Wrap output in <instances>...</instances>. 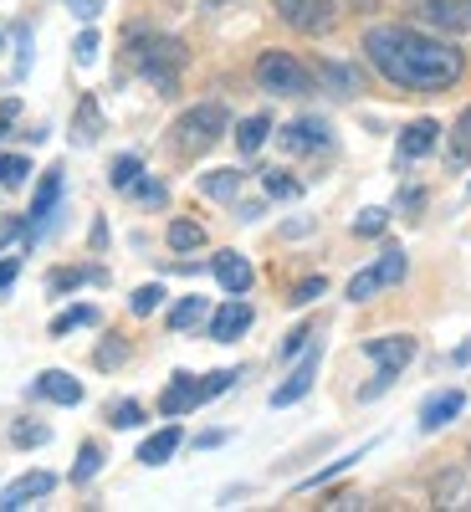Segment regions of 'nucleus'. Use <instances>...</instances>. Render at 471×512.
Instances as JSON below:
<instances>
[{
    "label": "nucleus",
    "mask_w": 471,
    "mask_h": 512,
    "mask_svg": "<svg viewBox=\"0 0 471 512\" xmlns=\"http://www.w3.org/2000/svg\"><path fill=\"white\" fill-rule=\"evenodd\" d=\"M313 338V328H292L287 333V344H282V359H292V354H303V344Z\"/></svg>",
    "instance_id": "nucleus-42"
},
{
    "label": "nucleus",
    "mask_w": 471,
    "mask_h": 512,
    "mask_svg": "<svg viewBox=\"0 0 471 512\" xmlns=\"http://www.w3.org/2000/svg\"><path fill=\"white\" fill-rule=\"evenodd\" d=\"M180 441H185V436H180V425H164V431H154V436L139 446V461H144V466H164L169 456L180 451Z\"/></svg>",
    "instance_id": "nucleus-18"
},
{
    "label": "nucleus",
    "mask_w": 471,
    "mask_h": 512,
    "mask_svg": "<svg viewBox=\"0 0 471 512\" xmlns=\"http://www.w3.org/2000/svg\"><path fill=\"white\" fill-rule=\"evenodd\" d=\"M98 466H103V446H93V441H88V446L77 451V466H72V482H77V487H82V482H93V477H98Z\"/></svg>",
    "instance_id": "nucleus-27"
},
{
    "label": "nucleus",
    "mask_w": 471,
    "mask_h": 512,
    "mask_svg": "<svg viewBox=\"0 0 471 512\" xmlns=\"http://www.w3.org/2000/svg\"><path fill=\"white\" fill-rule=\"evenodd\" d=\"M323 77H328V82H338L344 93H354V72H349V67H323Z\"/></svg>",
    "instance_id": "nucleus-44"
},
{
    "label": "nucleus",
    "mask_w": 471,
    "mask_h": 512,
    "mask_svg": "<svg viewBox=\"0 0 471 512\" xmlns=\"http://www.w3.org/2000/svg\"><path fill=\"white\" fill-rule=\"evenodd\" d=\"M241 190V169H210V175H200V195L210 200H231Z\"/></svg>",
    "instance_id": "nucleus-20"
},
{
    "label": "nucleus",
    "mask_w": 471,
    "mask_h": 512,
    "mask_svg": "<svg viewBox=\"0 0 471 512\" xmlns=\"http://www.w3.org/2000/svg\"><path fill=\"white\" fill-rule=\"evenodd\" d=\"M262 185H267V195H277V200H292V195H303V185H297L287 169H262Z\"/></svg>",
    "instance_id": "nucleus-30"
},
{
    "label": "nucleus",
    "mask_w": 471,
    "mask_h": 512,
    "mask_svg": "<svg viewBox=\"0 0 471 512\" xmlns=\"http://www.w3.org/2000/svg\"><path fill=\"white\" fill-rule=\"evenodd\" d=\"M374 292H379V277H374V267H369V272H359V277L349 282V303H369Z\"/></svg>",
    "instance_id": "nucleus-38"
},
{
    "label": "nucleus",
    "mask_w": 471,
    "mask_h": 512,
    "mask_svg": "<svg viewBox=\"0 0 471 512\" xmlns=\"http://www.w3.org/2000/svg\"><path fill=\"white\" fill-rule=\"evenodd\" d=\"M256 82H262L267 93H277V98L313 93V72L297 62L292 52H262V62H256Z\"/></svg>",
    "instance_id": "nucleus-4"
},
{
    "label": "nucleus",
    "mask_w": 471,
    "mask_h": 512,
    "mask_svg": "<svg viewBox=\"0 0 471 512\" xmlns=\"http://www.w3.org/2000/svg\"><path fill=\"white\" fill-rule=\"evenodd\" d=\"M272 6L292 31H303V36H323L338 21V0H272Z\"/></svg>",
    "instance_id": "nucleus-5"
},
{
    "label": "nucleus",
    "mask_w": 471,
    "mask_h": 512,
    "mask_svg": "<svg viewBox=\"0 0 471 512\" xmlns=\"http://www.w3.org/2000/svg\"><path fill=\"white\" fill-rule=\"evenodd\" d=\"M108 425H113V431H134V425H144V405L139 400H118L108 410Z\"/></svg>",
    "instance_id": "nucleus-29"
},
{
    "label": "nucleus",
    "mask_w": 471,
    "mask_h": 512,
    "mask_svg": "<svg viewBox=\"0 0 471 512\" xmlns=\"http://www.w3.org/2000/svg\"><path fill=\"white\" fill-rule=\"evenodd\" d=\"M200 318H205V297H185V303H175V313H169V328L185 333V328H195Z\"/></svg>",
    "instance_id": "nucleus-28"
},
{
    "label": "nucleus",
    "mask_w": 471,
    "mask_h": 512,
    "mask_svg": "<svg viewBox=\"0 0 471 512\" xmlns=\"http://www.w3.org/2000/svg\"><path fill=\"white\" fill-rule=\"evenodd\" d=\"M364 52L384 82L410 88V93H446L466 72V57L456 47H446V41L425 36V31H410V26H369Z\"/></svg>",
    "instance_id": "nucleus-1"
},
{
    "label": "nucleus",
    "mask_w": 471,
    "mask_h": 512,
    "mask_svg": "<svg viewBox=\"0 0 471 512\" xmlns=\"http://www.w3.org/2000/svg\"><path fill=\"white\" fill-rule=\"evenodd\" d=\"M282 149H287V154H318V149H328V123H323V118H297V123H287V128H282Z\"/></svg>",
    "instance_id": "nucleus-8"
},
{
    "label": "nucleus",
    "mask_w": 471,
    "mask_h": 512,
    "mask_svg": "<svg viewBox=\"0 0 471 512\" xmlns=\"http://www.w3.org/2000/svg\"><path fill=\"white\" fill-rule=\"evenodd\" d=\"M57 195H62V169H47V180H41V190H36V200H31V236H41V226H47Z\"/></svg>",
    "instance_id": "nucleus-17"
},
{
    "label": "nucleus",
    "mask_w": 471,
    "mask_h": 512,
    "mask_svg": "<svg viewBox=\"0 0 471 512\" xmlns=\"http://www.w3.org/2000/svg\"><path fill=\"white\" fill-rule=\"evenodd\" d=\"M436 144H441V123L436 118H415L400 134V159H425Z\"/></svg>",
    "instance_id": "nucleus-13"
},
{
    "label": "nucleus",
    "mask_w": 471,
    "mask_h": 512,
    "mask_svg": "<svg viewBox=\"0 0 471 512\" xmlns=\"http://www.w3.org/2000/svg\"><path fill=\"white\" fill-rule=\"evenodd\" d=\"M88 323H98V308H67V313L52 323V338H62V333H72V328H88Z\"/></svg>",
    "instance_id": "nucleus-31"
},
{
    "label": "nucleus",
    "mask_w": 471,
    "mask_h": 512,
    "mask_svg": "<svg viewBox=\"0 0 471 512\" xmlns=\"http://www.w3.org/2000/svg\"><path fill=\"white\" fill-rule=\"evenodd\" d=\"M446 159H451L456 169H461V164L471 159V108H466V113L456 118V134H451V149H446Z\"/></svg>",
    "instance_id": "nucleus-24"
},
{
    "label": "nucleus",
    "mask_w": 471,
    "mask_h": 512,
    "mask_svg": "<svg viewBox=\"0 0 471 512\" xmlns=\"http://www.w3.org/2000/svg\"><path fill=\"white\" fill-rule=\"evenodd\" d=\"M36 395L52 400V405H82V384L67 369H47V374L36 379Z\"/></svg>",
    "instance_id": "nucleus-15"
},
{
    "label": "nucleus",
    "mask_w": 471,
    "mask_h": 512,
    "mask_svg": "<svg viewBox=\"0 0 471 512\" xmlns=\"http://www.w3.org/2000/svg\"><path fill=\"white\" fill-rule=\"evenodd\" d=\"M98 128H103V113H98V103L88 98V103L77 108V118H72V139H77V144H93Z\"/></svg>",
    "instance_id": "nucleus-21"
},
{
    "label": "nucleus",
    "mask_w": 471,
    "mask_h": 512,
    "mask_svg": "<svg viewBox=\"0 0 471 512\" xmlns=\"http://www.w3.org/2000/svg\"><path fill=\"white\" fill-rule=\"evenodd\" d=\"M200 400H205V390H200V379H195V374H175V379L164 384V395H159V410H164L169 420H175V415L195 410Z\"/></svg>",
    "instance_id": "nucleus-10"
},
{
    "label": "nucleus",
    "mask_w": 471,
    "mask_h": 512,
    "mask_svg": "<svg viewBox=\"0 0 471 512\" xmlns=\"http://www.w3.org/2000/svg\"><path fill=\"white\" fill-rule=\"evenodd\" d=\"M313 374H318V354H308L303 364L287 374V384H277V390H272V405H277V410H282V405H297V400L313 390Z\"/></svg>",
    "instance_id": "nucleus-14"
},
{
    "label": "nucleus",
    "mask_w": 471,
    "mask_h": 512,
    "mask_svg": "<svg viewBox=\"0 0 471 512\" xmlns=\"http://www.w3.org/2000/svg\"><path fill=\"white\" fill-rule=\"evenodd\" d=\"M364 354L384 369V374H400L410 359H415V338L410 333H390V338H369L364 344Z\"/></svg>",
    "instance_id": "nucleus-6"
},
{
    "label": "nucleus",
    "mask_w": 471,
    "mask_h": 512,
    "mask_svg": "<svg viewBox=\"0 0 471 512\" xmlns=\"http://www.w3.org/2000/svg\"><path fill=\"white\" fill-rule=\"evenodd\" d=\"M216 277H221V287H226L231 297H246L251 282H256V272H251V262H246L241 251H221V256H216Z\"/></svg>",
    "instance_id": "nucleus-12"
},
{
    "label": "nucleus",
    "mask_w": 471,
    "mask_h": 512,
    "mask_svg": "<svg viewBox=\"0 0 471 512\" xmlns=\"http://www.w3.org/2000/svg\"><path fill=\"white\" fill-rule=\"evenodd\" d=\"M221 134H226V108H221V103H200V108L180 113V123L169 128V144H175V154L195 159V154H205V149H216Z\"/></svg>",
    "instance_id": "nucleus-3"
},
{
    "label": "nucleus",
    "mask_w": 471,
    "mask_h": 512,
    "mask_svg": "<svg viewBox=\"0 0 471 512\" xmlns=\"http://www.w3.org/2000/svg\"><path fill=\"white\" fill-rule=\"evenodd\" d=\"M420 21L436 31H471V0H420Z\"/></svg>",
    "instance_id": "nucleus-7"
},
{
    "label": "nucleus",
    "mask_w": 471,
    "mask_h": 512,
    "mask_svg": "<svg viewBox=\"0 0 471 512\" xmlns=\"http://www.w3.org/2000/svg\"><path fill=\"white\" fill-rule=\"evenodd\" d=\"M251 303H241V297H231V303H221L216 313H210V338H221V344H236V338L251 328Z\"/></svg>",
    "instance_id": "nucleus-9"
},
{
    "label": "nucleus",
    "mask_w": 471,
    "mask_h": 512,
    "mask_svg": "<svg viewBox=\"0 0 471 512\" xmlns=\"http://www.w3.org/2000/svg\"><path fill=\"white\" fill-rule=\"evenodd\" d=\"M384 226H390V210H379V205L359 210V221H354V231H359V236H379Z\"/></svg>",
    "instance_id": "nucleus-35"
},
{
    "label": "nucleus",
    "mask_w": 471,
    "mask_h": 512,
    "mask_svg": "<svg viewBox=\"0 0 471 512\" xmlns=\"http://www.w3.org/2000/svg\"><path fill=\"white\" fill-rule=\"evenodd\" d=\"M11 436H16V446H41V441H47L52 431H47V425H36V420H21Z\"/></svg>",
    "instance_id": "nucleus-40"
},
{
    "label": "nucleus",
    "mask_w": 471,
    "mask_h": 512,
    "mask_svg": "<svg viewBox=\"0 0 471 512\" xmlns=\"http://www.w3.org/2000/svg\"><path fill=\"white\" fill-rule=\"evenodd\" d=\"M374 277H379V287H395L405 277V251L400 246H384V256L374 262Z\"/></svg>",
    "instance_id": "nucleus-22"
},
{
    "label": "nucleus",
    "mask_w": 471,
    "mask_h": 512,
    "mask_svg": "<svg viewBox=\"0 0 471 512\" xmlns=\"http://www.w3.org/2000/svg\"><path fill=\"white\" fill-rule=\"evenodd\" d=\"M16 236H21V216H0V251H6Z\"/></svg>",
    "instance_id": "nucleus-43"
},
{
    "label": "nucleus",
    "mask_w": 471,
    "mask_h": 512,
    "mask_svg": "<svg viewBox=\"0 0 471 512\" xmlns=\"http://www.w3.org/2000/svg\"><path fill=\"white\" fill-rule=\"evenodd\" d=\"M134 190H139V195H144L149 205H164V185H154V180H139Z\"/></svg>",
    "instance_id": "nucleus-45"
},
{
    "label": "nucleus",
    "mask_w": 471,
    "mask_h": 512,
    "mask_svg": "<svg viewBox=\"0 0 471 512\" xmlns=\"http://www.w3.org/2000/svg\"><path fill=\"white\" fill-rule=\"evenodd\" d=\"M82 282H103V272H98V267H72V272H57V277H52V292H72V287H82Z\"/></svg>",
    "instance_id": "nucleus-32"
},
{
    "label": "nucleus",
    "mask_w": 471,
    "mask_h": 512,
    "mask_svg": "<svg viewBox=\"0 0 471 512\" xmlns=\"http://www.w3.org/2000/svg\"><path fill=\"white\" fill-rule=\"evenodd\" d=\"M236 379H241L236 369H216V374H205V379H200V390H205V400H210V395H226Z\"/></svg>",
    "instance_id": "nucleus-37"
},
{
    "label": "nucleus",
    "mask_w": 471,
    "mask_h": 512,
    "mask_svg": "<svg viewBox=\"0 0 471 512\" xmlns=\"http://www.w3.org/2000/svg\"><path fill=\"white\" fill-rule=\"evenodd\" d=\"M128 52H134V67L154 82L164 98L180 88V72H185V41L159 36V31H128Z\"/></svg>",
    "instance_id": "nucleus-2"
},
{
    "label": "nucleus",
    "mask_w": 471,
    "mask_h": 512,
    "mask_svg": "<svg viewBox=\"0 0 471 512\" xmlns=\"http://www.w3.org/2000/svg\"><path fill=\"white\" fill-rule=\"evenodd\" d=\"M267 134H272V118L267 113H251V118H241V128H236V149L241 154H256L267 144Z\"/></svg>",
    "instance_id": "nucleus-19"
},
{
    "label": "nucleus",
    "mask_w": 471,
    "mask_h": 512,
    "mask_svg": "<svg viewBox=\"0 0 471 512\" xmlns=\"http://www.w3.org/2000/svg\"><path fill=\"white\" fill-rule=\"evenodd\" d=\"M72 57H77V67H93L98 62V31H82L72 41Z\"/></svg>",
    "instance_id": "nucleus-36"
},
{
    "label": "nucleus",
    "mask_w": 471,
    "mask_h": 512,
    "mask_svg": "<svg viewBox=\"0 0 471 512\" xmlns=\"http://www.w3.org/2000/svg\"><path fill=\"white\" fill-rule=\"evenodd\" d=\"M436 507H471V502H466V477H461V472H446V477L436 482Z\"/></svg>",
    "instance_id": "nucleus-23"
},
{
    "label": "nucleus",
    "mask_w": 471,
    "mask_h": 512,
    "mask_svg": "<svg viewBox=\"0 0 471 512\" xmlns=\"http://www.w3.org/2000/svg\"><path fill=\"white\" fill-rule=\"evenodd\" d=\"M16 272H21V262H0V292L16 282Z\"/></svg>",
    "instance_id": "nucleus-47"
},
{
    "label": "nucleus",
    "mask_w": 471,
    "mask_h": 512,
    "mask_svg": "<svg viewBox=\"0 0 471 512\" xmlns=\"http://www.w3.org/2000/svg\"><path fill=\"white\" fill-rule=\"evenodd\" d=\"M67 11H72L77 21H98V16H103V0H67Z\"/></svg>",
    "instance_id": "nucleus-41"
},
{
    "label": "nucleus",
    "mask_w": 471,
    "mask_h": 512,
    "mask_svg": "<svg viewBox=\"0 0 471 512\" xmlns=\"http://www.w3.org/2000/svg\"><path fill=\"white\" fill-rule=\"evenodd\" d=\"M123 354H128V349H123V344H118V338H113V344H103V354H98V364L108 369V364H118Z\"/></svg>",
    "instance_id": "nucleus-46"
},
{
    "label": "nucleus",
    "mask_w": 471,
    "mask_h": 512,
    "mask_svg": "<svg viewBox=\"0 0 471 512\" xmlns=\"http://www.w3.org/2000/svg\"><path fill=\"white\" fill-rule=\"evenodd\" d=\"M108 180H113V190H134V185L144 180V164H139L134 154H123V159H113V175H108Z\"/></svg>",
    "instance_id": "nucleus-26"
},
{
    "label": "nucleus",
    "mask_w": 471,
    "mask_h": 512,
    "mask_svg": "<svg viewBox=\"0 0 471 512\" xmlns=\"http://www.w3.org/2000/svg\"><path fill=\"white\" fill-rule=\"evenodd\" d=\"M461 410H466V395H461V390H446V395H436V400H425L420 431H441V425H451Z\"/></svg>",
    "instance_id": "nucleus-16"
},
{
    "label": "nucleus",
    "mask_w": 471,
    "mask_h": 512,
    "mask_svg": "<svg viewBox=\"0 0 471 512\" xmlns=\"http://www.w3.org/2000/svg\"><path fill=\"white\" fill-rule=\"evenodd\" d=\"M26 175H31V164L21 159V154H6V159H0V185H26Z\"/></svg>",
    "instance_id": "nucleus-34"
},
{
    "label": "nucleus",
    "mask_w": 471,
    "mask_h": 512,
    "mask_svg": "<svg viewBox=\"0 0 471 512\" xmlns=\"http://www.w3.org/2000/svg\"><path fill=\"white\" fill-rule=\"evenodd\" d=\"M159 303H164V287H159V282H149V287H139L134 297H128V308H134L139 318H149V313H154Z\"/></svg>",
    "instance_id": "nucleus-33"
},
{
    "label": "nucleus",
    "mask_w": 471,
    "mask_h": 512,
    "mask_svg": "<svg viewBox=\"0 0 471 512\" xmlns=\"http://www.w3.org/2000/svg\"><path fill=\"white\" fill-rule=\"evenodd\" d=\"M328 292V282L323 277H308V282H297L292 287V297H287V303H297V308H303V303H313V297H323Z\"/></svg>",
    "instance_id": "nucleus-39"
},
{
    "label": "nucleus",
    "mask_w": 471,
    "mask_h": 512,
    "mask_svg": "<svg viewBox=\"0 0 471 512\" xmlns=\"http://www.w3.org/2000/svg\"><path fill=\"white\" fill-rule=\"evenodd\" d=\"M52 487H57L52 472H26V477H16L11 487H0V512H16V507H26L31 497H47Z\"/></svg>",
    "instance_id": "nucleus-11"
},
{
    "label": "nucleus",
    "mask_w": 471,
    "mask_h": 512,
    "mask_svg": "<svg viewBox=\"0 0 471 512\" xmlns=\"http://www.w3.org/2000/svg\"><path fill=\"white\" fill-rule=\"evenodd\" d=\"M169 246H175V251L205 246V226H195V221H169Z\"/></svg>",
    "instance_id": "nucleus-25"
}]
</instances>
